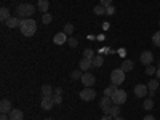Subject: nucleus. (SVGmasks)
<instances>
[{"label":"nucleus","instance_id":"1","mask_svg":"<svg viewBox=\"0 0 160 120\" xmlns=\"http://www.w3.org/2000/svg\"><path fill=\"white\" fill-rule=\"evenodd\" d=\"M19 31L24 37H32L35 35L37 32V22L31 18H26V19H21V24H19Z\"/></svg>","mask_w":160,"mask_h":120},{"label":"nucleus","instance_id":"2","mask_svg":"<svg viewBox=\"0 0 160 120\" xmlns=\"http://www.w3.org/2000/svg\"><path fill=\"white\" fill-rule=\"evenodd\" d=\"M34 13H35V7L32 3H21L16 7V16L18 18H22V19L31 18Z\"/></svg>","mask_w":160,"mask_h":120},{"label":"nucleus","instance_id":"3","mask_svg":"<svg viewBox=\"0 0 160 120\" xmlns=\"http://www.w3.org/2000/svg\"><path fill=\"white\" fill-rule=\"evenodd\" d=\"M125 71L123 69H115V71H112V74H111V82H112V85H122L123 82H125Z\"/></svg>","mask_w":160,"mask_h":120},{"label":"nucleus","instance_id":"4","mask_svg":"<svg viewBox=\"0 0 160 120\" xmlns=\"http://www.w3.org/2000/svg\"><path fill=\"white\" fill-rule=\"evenodd\" d=\"M125 101H127V91L122 90V88H117L115 93L112 95V102L117 104V106H120V104H123Z\"/></svg>","mask_w":160,"mask_h":120},{"label":"nucleus","instance_id":"5","mask_svg":"<svg viewBox=\"0 0 160 120\" xmlns=\"http://www.w3.org/2000/svg\"><path fill=\"white\" fill-rule=\"evenodd\" d=\"M95 98H96V91L91 87H85L80 91V99H83V101H93Z\"/></svg>","mask_w":160,"mask_h":120},{"label":"nucleus","instance_id":"6","mask_svg":"<svg viewBox=\"0 0 160 120\" xmlns=\"http://www.w3.org/2000/svg\"><path fill=\"white\" fill-rule=\"evenodd\" d=\"M139 61L144 64V66H151L154 62V55L152 51H142L141 56H139Z\"/></svg>","mask_w":160,"mask_h":120},{"label":"nucleus","instance_id":"7","mask_svg":"<svg viewBox=\"0 0 160 120\" xmlns=\"http://www.w3.org/2000/svg\"><path fill=\"white\" fill-rule=\"evenodd\" d=\"M135 95L138 96V98H144V96H148V93H149V88H148V85H142V83H138L136 87H135Z\"/></svg>","mask_w":160,"mask_h":120},{"label":"nucleus","instance_id":"8","mask_svg":"<svg viewBox=\"0 0 160 120\" xmlns=\"http://www.w3.org/2000/svg\"><path fill=\"white\" fill-rule=\"evenodd\" d=\"M82 83L85 85V87H93L95 85V82H96V78H95V75L93 74H88V72H83V75H82Z\"/></svg>","mask_w":160,"mask_h":120},{"label":"nucleus","instance_id":"9","mask_svg":"<svg viewBox=\"0 0 160 120\" xmlns=\"http://www.w3.org/2000/svg\"><path fill=\"white\" fill-rule=\"evenodd\" d=\"M43 111H50L53 106H55V101H53V96H43L42 98V102H40Z\"/></svg>","mask_w":160,"mask_h":120},{"label":"nucleus","instance_id":"10","mask_svg":"<svg viewBox=\"0 0 160 120\" xmlns=\"http://www.w3.org/2000/svg\"><path fill=\"white\" fill-rule=\"evenodd\" d=\"M68 38H69V35H66L64 32H58L53 37V42L56 45H64V43H68Z\"/></svg>","mask_w":160,"mask_h":120},{"label":"nucleus","instance_id":"11","mask_svg":"<svg viewBox=\"0 0 160 120\" xmlns=\"http://www.w3.org/2000/svg\"><path fill=\"white\" fill-rule=\"evenodd\" d=\"M11 109H13L11 101L10 99H2V102H0V112L2 114H10Z\"/></svg>","mask_w":160,"mask_h":120},{"label":"nucleus","instance_id":"12","mask_svg":"<svg viewBox=\"0 0 160 120\" xmlns=\"http://www.w3.org/2000/svg\"><path fill=\"white\" fill-rule=\"evenodd\" d=\"M8 115H10V120H22L24 118V112L21 109H11V112Z\"/></svg>","mask_w":160,"mask_h":120},{"label":"nucleus","instance_id":"13","mask_svg":"<svg viewBox=\"0 0 160 120\" xmlns=\"http://www.w3.org/2000/svg\"><path fill=\"white\" fill-rule=\"evenodd\" d=\"M5 24L8 26L10 29H15V28H19V24H21V19H19L18 16H13V18L7 19V21H5Z\"/></svg>","mask_w":160,"mask_h":120},{"label":"nucleus","instance_id":"14","mask_svg":"<svg viewBox=\"0 0 160 120\" xmlns=\"http://www.w3.org/2000/svg\"><path fill=\"white\" fill-rule=\"evenodd\" d=\"M90 68H93V66H91V59H87V58H83L82 61H78V69H80V71L88 72V69H90Z\"/></svg>","mask_w":160,"mask_h":120},{"label":"nucleus","instance_id":"15","mask_svg":"<svg viewBox=\"0 0 160 120\" xmlns=\"http://www.w3.org/2000/svg\"><path fill=\"white\" fill-rule=\"evenodd\" d=\"M112 106H114V102H112V98H109V96H102V98L99 99V108H101V109L112 108Z\"/></svg>","mask_w":160,"mask_h":120},{"label":"nucleus","instance_id":"16","mask_svg":"<svg viewBox=\"0 0 160 120\" xmlns=\"http://www.w3.org/2000/svg\"><path fill=\"white\" fill-rule=\"evenodd\" d=\"M120 69H123L125 72H130L135 69V62H133L131 59H123L122 61V66H120Z\"/></svg>","mask_w":160,"mask_h":120},{"label":"nucleus","instance_id":"17","mask_svg":"<svg viewBox=\"0 0 160 120\" xmlns=\"http://www.w3.org/2000/svg\"><path fill=\"white\" fill-rule=\"evenodd\" d=\"M55 95V88H53L51 85H43L42 87V98L43 96H53Z\"/></svg>","mask_w":160,"mask_h":120},{"label":"nucleus","instance_id":"18","mask_svg":"<svg viewBox=\"0 0 160 120\" xmlns=\"http://www.w3.org/2000/svg\"><path fill=\"white\" fill-rule=\"evenodd\" d=\"M48 7H50L48 0H38V2H37V8L42 11V13H47L48 11Z\"/></svg>","mask_w":160,"mask_h":120},{"label":"nucleus","instance_id":"19","mask_svg":"<svg viewBox=\"0 0 160 120\" xmlns=\"http://www.w3.org/2000/svg\"><path fill=\"white\" fill-rule=\"evenodd\" d=\"M102 62H104V58L102 56H95V58H93L91 59V66H93V68H101V66H102Z\"/></svg>","mask_w":160,"mask_h":120},{"label":"nucleus","instance_id":"20","mask_svg":"<svg viewBox=\"0 0 160 120\" xmlns=\"http://www.w3.org/2000/svg\"><path fill=\"white\" fill-rule=\"evenodd\" d=\"M11 16H10V10L8 8H0V19L2 21H7V19H10Z\"/></svg>","mask_w":160,"mask_h":120},{"label":"nucleus","instance_id":"21","mask_svg":"<svg viewBox=\"0 0 160 120\" xmlns=\"http://www.w3.org/2000/svg\"><path fill=\"white\" fill-rule=\"evenodd\" d=\"M158 82H160V80H157V78H151V80H149V83H148V88L152 90V91H157V88H158Z\"/></svg>","mask_w":160,"mask_h":120},{"label":"nucleus","instance_id":"22","mask_svg":"<svg viewBox=\"0 0 160 120\" xmlns=\"http://www.w3.org/2000/svg\"><path fill=\"white\" fill-rule=\"evenodd\" d=\"M142 108H144L146 111H151V109L154 108V99H152V98L144 99V102H142Z\"/></svg>","mask_w":160,"mask_h":120},{"label":"nucleus","instance_id":"23","mask_svg":"<svg viewBox=\"0 0 160 120\" xmlns=\"http://www.w3.org/2000/svg\"><path fill=\"white\" fill-rule=\"evenodd\" d=\"M115 87H117V85H114V87H112V85H111V87H106V88H104V96H109V98H112V95H114L115 90H117Z\"/></svg>","mask_w":160,"mask_h":120},{"label":"nucleus","instance_id":"24","mask_svg":"<svg viewBox=\"0 0 160 120\" xmlns=\"http://www.w3.org/2000/svg\"><path fill=\"white\" fill-rule=\"evenodd\" d=\"M66 35H72L74 34V24L68 22V24H64V31H62Z\"/></svg>","mask_w":160,"mask_h":120},{"label":"nucleus","instance_id":"25","mask_svg":"<svg viewBox=\"0 0 160 120\" xmlns=\"http://www.w3.org/2000/svg\"><path fill=\"white\" fill-rule=\"evenodd\" d=\"M82 75H83V71H80V69H77V71H72V72H71V78H72V80H78V78H82Z\"/></svg>","mask_w":160,"mask_h":120},{"label":"nucleus","instance_id":"26","mask_svg":"<svg viewBox=\"0 0 160 120\" xmlns=\"http://www.w3.org/2000/svg\"><path fill=\"white\" fill-rule=\"evenodd\" d=\"M93 11H95V15H106V7L104 5H96L95 8H93Z\"/></svg>","mask_w":160,"mask_h":120},{"label":"nucleus","instance_id":"27","mask_svg":"<svg viewBox=\"0 0 160 120\" xmlns=\"http://www.w3.org/2000/svg\"><path fill=\"white\" fill-rule=\"evenodd\" d=\"M83 58H87V59H93V58H95V51H93L91 48L83 50Z\"/></svg>","mask_w":160,"mask_h":120},{"label":"nucleus","instance_id":"28","mask_svg":"<svg viewBox=\"0 0 160 120\" xmlns=\"http://www.w3.org/2000/svg\"><path fill=\"white\" fill-rule=\"evenodd\" d=\"M118 114H120V106L114 104V106H112V109H111V115L115 118V117H118Z\"/></svg>","mask_w":160,"mask_h":120},{"label":"nucleus","instance_id":"29","mask_svg":"<svg viewBox=\"0 0 160 120\" xmlns=\"http://www.w3.org/2000/svg\"><path fill=\"white\" fill-rule=\"evenodd\" d=\"M152 43H154L155 47H160V31L152 35Z\"/></svg>","mask_w":160,"mask_h":120},{"label":"nucleus","instance_id":"30","mask_svg":"<svg viewBox=\"0 0 160 120\" xmlns=\"http://www.w3.org/2000/svg\"><path fill=\"white\" fill-rule=\"evenodd\" d=\"M51 21H53V18H51L50 13H43V15H42V22L43 24H50Z\"/></svg>","mask_w":160,"mask_h":120},{"label":"nucleus","instance_id":"31","mask_svg":"<svg viewBox=\"0 0 160 120\" xmlns=\"http://www.w3.org/2000/svg\"><path fill=\"white\" fill-rule=\"evenodd\" d=\"M68 45H69L71 48H75V47L78 45V40L74 38V37H69V38H68Z\"/></svg>","mask_w":160,"mask_h":120},{"label":"nucleus","instance_id":"32","mask_svg":"<svg viewBox=\"0 0 160 120\" xmlns=\"http://www.w3.org/2000/svg\"><path fill=\"white\" fill-rule=\"evenodd\" d=\"M157 72V69L154 68V66L151 64V66H146V74H148V75H154Z\"/></svg>","mask_w":160,"mask_h":120},{"label":"nucleus","instance_id":"33","mask_svg":"<svg viewBox=\"0 0 160 120\" xmlns=\"http://www.w3.org/2000/svg\"><path fill=\"white\" fill-rule=\"evenodd\" d=\"M114 13H115V8H114V5L106 7V15H114Z\"/></svg>","mask_w":160,"mask_h":120},{"label":"nucleus","instance_id":"34","mask_svg":"<svg viewBox=\"0 0 160 120\" xmlns=\"http://www.w3.org/2000/svg\"><path fill=\"white\" fill-rule=\"evenodd\" d=\"M62 95H53V101H55V104H61L62 102Z\"/></svg>","mask_w":160,"mask_h":120},{"label":"nucleus","instance_id":"35","mask_svg":"<svg viewBox=\"0 0 160 120\" xmlns=\"http://www.w3.org/2000/svg\"><path fill=\"white\" fill-rule=\"evenodd\" d=\"M99 5H104V7H109V5H112V0H99Z\"/></svg>","mask_w":160,"mask_h":120},{"label":"nucleus","instance_id":"36","mask_svg":"<svg viewBox=\"0 0 160 120\" xmlns=\"http://www.w3.org/2000/svg\"><path fill=\"white\" fill-rule=\"evenodd\" d=\"M55 95H62V88L61 87H56L55 88Z\"/></svg>","mask_w":160,"mask_h":120},{"label":"nucleus","instance_id":"37","mask_svg":"<svg viewBox=\"0 0 160 120\" xmlns=\"http://www.w3.org/2000/svg\"><path fill=\"white\" fill-rule=\"evenodd\" d=\"M142 120H155V117H154V115H146Z\"/></svg>","mask_w":160,"mask_h":120},{"label":"nucleus","instance_id":"38","mask_svg":"<svg viewBox=\"0 0 160 120\" xmlns=\"http://www.w3.org/2000/svg\"><path fill=\"white\" fill-rule=\"evenodd\" d=\"M0 120H8V114H2L0 115Z\"/></svg>","mask_w":160,"mask_h":120},{"label":"nucleus","instance_id":"39","mask_svg":"<svg viewBox=\"0 0 160 120\" xmlns=\"http://www.w3.org/2000/svg\"><path fill=\"white\" fill-rule=\"evenodd\" d=\"M112 118H114L112 115H104V117H102L101 120H112Z\"/></svg>","mask_w":160,"mask_h":120},{"label":"nucleus","instance_id":"40","mask_svg":"<svg viewBox=\"0 0 160 120\" xmlns=\"http://www.w3.org/2000/svg\"><path fill=\"white\" fill-rule=\"evenodd\" d=\"M155 75H157V80H160V68H157V72H155Z\"/></svg>","mask_w":160,"mask_h":120},{"label":"nucleus","instance_id":"41","mask_svg":"<svg viewBox=\"0 0 160 120\" xmlns=\"http://www.w3.org/2000/svg\"><path fill=\"white\" fill-rule=\"evenodd\" d=\"M154 95H155V91H152V90H149V98H154Z\"/></svg>","mask_w":160,"mask_h":120},{"label":"nucleus","instance_id":"42","mask_svg":"<svg viewBox=\"0 0 160 120\" xmlns=\"http://www.w3.org/2000/svg\"><path fill=\"white\" fill-rule=\"evenodd\" d=\"M114 120H125V118H122V117H120V115H118V117H115Z\"/></svg>","mask_w":160,"mask_h":120},{"label":"nucleus","instance_id":"43","mask_svg":"<svg viewBox=\"0 0 160 120\" xmlns=\"http://www.w3.org/2000/svg\"><path fill=\"white\" fill-rule=\"evenodd\" d=\"M45 120H53V118H45Z\"/></svg>","mask_w":160,"mask_h":120},{"label":"nucleus","instance_id":"44","mask_svg":"<svg viewBox=\"0 0 160 120\" xmlns=\"http://www.w3.org/2000/svg\"><path fill=\"white\" fill-rule=\"evenodd\" d=\"M158 68H160V61H158Z\"/></svg>","mask_w":160,"mask_h":120},{"label":"nucleus","instance_id":"45","mask_svg":"<svg viewBox=\"0 0 160 120\" xmlns=\"http://www.w3.org/2000/svg\"><path fill=\"white\" fill-rule=\"evenodd\" d=\"M158 28H160V21H158Z\"/></svg>","mask_w":160,"mask_h":120}]
</instances>
